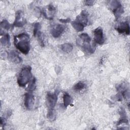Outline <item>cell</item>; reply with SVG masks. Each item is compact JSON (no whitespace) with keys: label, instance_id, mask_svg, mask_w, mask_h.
<instances>
[{"label":"cell","instance_id":"cell-1","mask_svg":"<svg viewBox=\"0 0 130 130\" xmlns=\"http://www.w3.org/2000/svg\"><path fill=\"white\" fill-rule=\"evenodd\" d=\"M14 43L15 47L23 54H27L30 50L29 37L25 32L15 36Z\"/></svg>","mask_w":130,"mask_h":130},{"label":"cell","instance_id":"cell-2","mask_svg":"<svg viewBox=\"0 0 130 130\" xmlns=\"http://www.w3.org/2000/svg\"><path fill=\"white\" fill-rule=\"evenodd\" d=\"M32 77L31 68L29 66L23 67L17 78V83L20 87H24L30 81Z\"/></svg>","mask_w":130,"mask_h":130},{"label":"cell","instance_id":"cell-3","mask_svg":"<svg viewBox=\"0 0 130 130\" xmlns=\"http://www.w3.org/2000/svg\"><path fill=\"white\" fill-rule=\"evenodd\" d=\"M110 7L113 11V14L116 20L118 19L121 14L124 12L123 8L120 3L117 1H112L110 2Z\"/></svg>","mask_w":130,"mask_h":130},{"label":"cell","instance_id":"cell-4","mask_svg":"<svg viewBox=\"0 0 130 130\" xmlns=\"http://www.w3.org/2000/svg\"><path fill=\"white\" fill-rule=\"evenodd\" d=\"M58 91H56L54 93L48 92L46 95V104L49 109H54L57 101Z\"/></svg>","mask_w":130,"mask_h":130},{"label":"cell","instance_id":"cell-5","mask_svg":"<svg viewBox=\"0 0 130 130\" xmlns=\"http://www.w3.org/2000/svg\"><path fill=\"white\" fill-rule=\"evenodd\" d=\"M93 34L94 42L99 45L103 44L105 42V39L102 28L101 27L95 28L93 31Z\"/></svg>","mask_w":130,"mask_h":130},{"label":"cell","instance_id":"cell-6","mask_svg":"<svg viewBox=\"0 0 130 130\" xmlns=\"http://www.w3.org/2000/svg\"><path fill=\"white\" fill-rule=\"evenodd\" d=\"M88 13L86 11L83 10L81 11V13L76 17L75 21L78 23L85 27V26H86L88 22Z\"/></svg>","mask_w":130,"mask_h":130},{"label":"cell","instance_id":"cell-7","mask_svg":"<svg viewBox=\"0 0 130 130\" xmlns=\"http://www.w3.org/2000/svg\"><path fill=\"white\" fill-rule=\"evenodd\" d=\"M26 23V20L23 17V13L21 10L17 11L16 13L15 20L13 24V26L22 27Z\"/></svg>","mask_w":130,"mask_h":130},{"label":"cell","instance_id":"cell-8","mask_svg":"<svg viewBox=\"0 0 130 130\" xmlns=\"http://www.w3.org/2000/svg\"><path fill=\"white\" fill-rule=\"evenodd\" d=\"M35 98L34 95L30 92L26 93L24 95V104L26 109H31L34 104Z\"/></svg>","mask_w":130,"mask_h":130},{"label":"cell","instance_id":"cell-9","mask_svg":"<svg viewBox=\"0 0 130 130\" xmlns=\"http://www.w3.org/2000/svg\"><path fill=\"white\" fill-rule=\"evenodd\" d=\"M115 29L119 34H124L127 35L129 34V23L126 21L121 23Z\"/></svg>","mask_w":130,"mask_h":130},{"label":"cell","instance_id":"cell-10","mask_svg":"<svg viewBox=\"0 0 130 130\" xmlns=\"http://www.w3.org/2000/svg\"><path fill=\"white\" fill-rule=\"evenodd\" d=\"M64 29V27L63 25L57 24L51 29L50 32L54 38H58L63 33Z\"/></svg>","mask_w":130,"mask_h":130},{"label":"cell","instance_id":"cell-11","mask_svg":"<svg viewBox=\"0 0 130 130\" xmlns=\"http://www.w3.org/2000/svg\"><path fill=\"white\" fill-rule=\"evenodd\" d=\"M8 58L12 62L15 63H19L22 62V60L17 52L14 51H11L8 53Z\"/></svg>","mask_w":130,"mask_h":130},{"label":"cell","instance_id":"cell-12","mask_svg":"<svg viewBox=\"0 0 130 130\" xmlns=\"http://www.w3.org/2000/svg\"><path fill=\"white\" fill-rule=\"evenodd\" d=\"M82 48L83 50L89 54H92L94 53L95 51V47L93 46H92L90 43H83L82 45Z\"/></svg>","mask_w":130,"mask_h":130},{"label":"cell","instance_id":"cell-13","mask_svg":"<svg viewBox=\"0 0 130 130\" xmlns=\"http://www.w3.org/2000/svg\"><path fill=\"white\" fill-rule=\"evenodd\" d=\"M63 105L64 107H67L69 105H71L72 103L73 100L72 98L71 95L67 92L64 93L63 95Z\"/></svg>","mask_w":130,"mask_h":130},{"label":"cell","instance_id":"cell-14","mask_svg":"<svg viewBox=\"0 0 130 130\" xmlns=\"http://www.w3.org/2000/svg\"><path fill=\"white\" fill-rule=\"evenodd\" d=\"M61 49L64 52L70 53L73 49V46L70 43H65L61 45Z\"/></svg>","mask_w":130,"mask_h":130},{"label":"cell","instance_id":"cell-15","mask_svg":"<svg viewBox=\"0 0 130 130\" xmlns=\"http://www.w3.org/2000/svg\"><path fill=\"white\" fill-rule=\"evenodd\" d=\"M10 37L9 34H5L1 39V44L4 46H7L10 44Z\"/></svg>","mask_w":130,"mask_h":130},{"label":"cell","instance_id":"cell-16","mask_svg":"<svg viewBox=\"0 0 130 130\" xmlns=\"http://www.w3.org/2000/svg\"><path fill=\"white\" fill-rule=\"evenodd\" d=\"M86 87V84L81 81H80L76 83L73 87V89L75 91L78 92L84 89Z\"/></svg>","mask_w":130,"mask_h":130},{"label":"cell","instance_id":"cell-17","mask_svg":"<svg viewBox=\"0 0 130 130\" xmlns=\"http://www.w3.org/2000/svg\"><path fill=\"white\" fill-rule=\"evenodd\" d=\"M80 40L83 43H90L91 41V38L86 33H82L79 35Z\"/></svg>","mask_w":130,"mask_h":130},{"label":"cell","instance_id":"cell-18","mask_svg":"<svg viewBox=\"0 0 130 130\" xmlns=\"http://www.w3.org/2000/svg\"><path fill=\"white\" fill-rule=\"evenodd\" d=\"M1 27L5 29H7L8 30L11 28H13V25L11 24L7 20L5 19L3 20L1 22Z\"/></svg>","mask_w":130,"mask_h":130},{"label":"cell","instance_id":"cell-19","mask_svg":"<svg viewBox=\"0 0 130 130\" xmlns=\"http://www.w3.org/2000/svg\"><path fill=\"white\" fill-rule=\"evenodd\" d=\"M36 79L35 78H34L29 83L27 88H26V90L28 91H32L34 90L36 88Z\"/></svg>","mask_w":130,"mask_h":130},{"label":"cell","instance_id":"cell-20","mask_svg":"<svg viewBox=\"0 0 130 130\" xmlns=\"http://www.w3.org/2000/svg\"><path fill=\"white\" fill-rule=\"evenodd\" d=\"M47 117L48 119L51 120H53L55 118V114L54 111V109H49L47 114Z\"/></svg>","mask_w":130,"mask_h":130},{"label":"cell","instance_id":"cell-21","mask_svg":"<svg viewBox=\"0 0 130 130\" xmlns=\"http://www.w3.org/2000/svg\"><path fill=\"white\" fill-rule=\"evenodd\" d=\"M41 27V26L39 23L37 22L35 24L34 29V35L35 37H36L37 33L40 31V29Z\"/></svg>","mask_w":130,"mask_h":130},{"label":"cell","instance_id":"cell-22","mask_svg":"<svg viewBox=\"0 0 130 130\" xmlns=\"http://www.w3.org/2000/svg\"><path fill=\"white\" fill-rule=\"evenodd\" d=\"M128 123V120L126 118H121L120 120H119L117 122V125H119L121 124V123Z\"/></svg>","mask_w":130,"mask_h":130},{"label":"cell","instance_id":"cell-23","mask_svg":"<svg viewBox=\"0 0 130 130\" xmlns=\"http://www.w3.org/2000/svg\"><path fill=\"white\" fill-rule=\"evenodd\" d=\"M48 9L51 13H55V7L53 5H48Z\"/></svg>","mask_w":130,"mask_h":130},{"label":"cell","instance_id":"cell-24","mask_svg":"<svg viewBox=\"0 0 130 130\" xmlns=\"http://www.w3.org/2000/svg\"><path fill=\"white\" fill-rule=\"evenodd\" d=\"M94 3V1H91V0H88V1H85V5L86 6H92L93 5Z\"/></svg>","mask_w":130,"mask_h":130},{"label":"cell","instance_id":"cell-25","mask_svg":"<svg viewBox=\"0 0 130 130\" xmlns=\"http://www.w3.org/2000/svg\"><path fill=\"white\" fill-rule=\"evenodd\" d=\"M59 21L61 22V23H68V22H70V21H71V19L68 18H67V19H60L59 20Z\"/></svg>","mask_w":130,"mask_h":130},{"label":"cell","instance_id":"cell-26","mask_svg":"<svg viewBox=\"0 0 130 130\" xmlns=\"http://www.w3.org/2000/svg\"><path fill=\"white\" fill-rule=\"evenodd\" d=\"M5 122H6L5 119L3 118V117H1V126H2L3 125H5Z\"/></svg>","mask_w":130,"mask_h":130}]
</instances>
